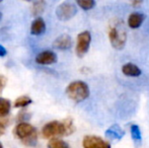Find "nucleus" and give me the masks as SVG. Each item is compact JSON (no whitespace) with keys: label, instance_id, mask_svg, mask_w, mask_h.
<instances>
[{"label":"nucleus","instance_id":"15","mask_svg":"<svg viewBox=\"0 0 149 148\" xmlns=\"http://www.w3.org/2000/svg\"><path fill=\"white\" fill-rule=\"evenodd\" d=\"M11 109V103L9 99L0 97V118L6 117Z\"/></svg>","mask_w":149,"mask_h":148},{"label":"nucleus","instance_id":"14","mask_svg":"<svg viewBox=\"0 0 149 148\" xmlns=\"http://www.w3.org/2000/svg\"><path fill=\"white\" fill-rule=\"evenodd\" d=\"M46 7V1L45 0H36L33 4V7H31V13L33 16H38L41 15L43 13V11L45 10Z\"/></svg>","mask_w":149,"mask_h":148},{"label":"nucleus","instance_id":"27","mask_svg":"<svg viewBox=\"0 0 149 148\" xmlns=\"http://www.w3.org/2000/svg\"><path fill=\"white\" fill-rule=\"evenodd\" d=\"M26 1H31V0H26Z\"/></svg>","mask_w":149,"mask_h":148},{"label":"nucleus","instance_id":"11","mask_svg":"<svg viewBox=\"0 0 149 148\" xmlns=\"http://www.w3.org/2000/svg\"><path fill=\"white\" fill-rule=\"evenodd\" d=\"M122 72L124 75L128 77H139L142 74V71L136 64L134 63H126L122 66Z\"/></svg>","mask_w":149,"mask_h":148},{"label":"nucleus","instance_id":"10","mask_svg":"<svg viewBox=\"0 0 149 148\" xmlns=\"http://www.w3.org/2000/svg\"><path fill=\"white\" fill-rule=\"evenodd\" d=\"M145 18H146L145 14L140 13V12H133L128 17V26L132 30L139 28L142 26V24L144 22Z\"/></svg>","mask_w":149,"mask_h":148},{"label":"nucleus","instance_id":"4","mask_svg":"<svg viewBox=\"0 0 149 148\" xmlns=\"http://www.w3.org/2000/svg\"><path fill=\"white\" fill-rule=\"evenodd\" d=\"M89 87L84 81L75 80L66 87V94L71 101L81 103L89 97Z\"/></svg>","mask_w":149,"mask_h":148},{"label":"nucleus","instance_id":"1","mask_svg":"<svg viewBox=\"0 0 149 148\" xmlns=\"http://www.w3.org/2000/svg\"><path fill=\"white\" fill-rule=\"evenodd\" d=\"M75 131V126L71 118L63 121H51L42 129V135L46 139H53L58 136H69Z\"/></svg>","mask_w":149,"mask_h":148},{"label":"nucleus","instance_id":"22","mask_svg":"<svg viewBox=\"0 0 149 148\" xmlns=\"http://www.w3.org/2000/svg\"><path fill=\"white\" fill-rule=\"evenodd\" d=\"M5 130H6L5 124H4L3 122H1V121H0V136H2V135L5 133Z\"/></svg>","mask_w":149,"mask_h":148},{"label":"nucleus","instance_id":"5","mask_svg":"<svg viewBox=\"0 0 149 148\" xmlns=\"http://www.w3.org/2000/svg\"><path fill=\"white\" fill-rule=\"evenodd\" d=\"M77 13V5L71 0L62 2L56 8V15L61 22H67L75 16Z\"/></svg>","mask_w":149,"mask_h":148},{"label":"nucleus","instance_id":"16","mask_svg":"<svg viewBox=\"0 0 149 148\" xmlns=\"http://www.w3.org/2000/svg\"><path fill=\"white\" fill-rule=\"evenodd\" d=\"M130 132H131V137L134 142H135L136 144H140L142 141V134H141V130H140L139 126L136 124L131 125V127H130Z\"/></svg>","mask_w":149,"mask_h":148},{"label":"nucleus","instance_id":"20","mask_svg":"<svg viewBox=\"0 0 149 148\" xmlns=\"http://www.w3.org/2000/svg\"><path fill=\"white\" fill-rule=\"evenodd\" d=\"M30 117H31V115L29 114L26 110H24V111L19 112V114H18V116H17V120L22 123V122H24V121H28L29 119H30Z\"/></svg>","mask_w":149,"mask_h":148},{"label":"nucleus","instance_id":"24","mask_svg":"<svg viewBox=\"0 0 149 148\" xmlns=\"http://www.w3.org/2000/svg\"><path fill=\"white\" fill-rule=\"evenodd\" d=\"M6 54H7V51H6V49L2 45H0V57H4Z\"/></svg>","mask_w":149,"mask_h":148},{"label":"nucleus","instance_id":"3","mask_svg":"<svg viewBox=\"0 0 149 148\" xmlns=\"http://www.w3.org/2000/svg\"><path fill=\"white\" fill-rule=\"evenodd\" d=\"M14 136L26 146H35L38 141V131L33 125L26 122L18 123L13 130Z\"/></svg>","mask_w":149,"mask_h":148},{"label":"nucleus","instance_id":"26","mask_svg":"<svg viewBox=\"0 0 149 148\" xmlns=\"http://www.w3.org/2000/svg\"><path fill=\"white\" fill-rule=\"evenodd\" d=\"M1 18H2V13L0 12V20H1Z\"/></svg>","mask_w":149,"mask_h":148},{"label":"nucleus","instance_id":"23","mask_svg":"<svg viewBox=\"0 0 149 148\" xmlns=\"http://www.w3.org/2000/svg\"><path fill=\"white\" fill-rule=\"evenodd\" d=\"M142 1H143V0H132L131 3H132V5H133L134 7H138V6L141 5Z\"/></svg>","mask_w":149,"mask_h":148},{"label":"nucleus","instance_id":"25","mask_svg":"<svg viewBox=\"0 0 149 148\" xmlns=\"http://www.w3.org/2000/svg\"><path fill=\"white\" fill-rule=\"evenodd\" d=\"M0 148H3V145H2L1 142H0Z\"/></svg>","mask_w":149,"mask_h":148},{"label":"nucleus","instance_id":"9","mask_svg":"<svg viewBox=\"0 0 149 148\" xmlns=\"http://www.w3.org/2000/svg\"><path fill=\"white\" fill-rule=\"evenodd\" d=\"M72 39L69 35H61L53 42V47L58 50H68L72 47Z\"/></svg>","mask_w":149,"mask_h":148},{"label":"nucleus","instance_id":"2","mask_svg":"<svg viewBox=\"0 0 149 148\" xmlns=\"http://www.w3.org/2000/svg\"><path fill=\"white\" fill-rule=\"evenodd\" d=\"M109 40L115 50H123L127 43V31L122 20L116 19L115 24H111L109 28Z\"/></svg>","mask_w":149,"mask_h":148},{"label":"nucleus","instance_id":"21","mask_svg":"<svg viewBox=\"0 0 149 148\" xmlns=\"http://www.w3.org/2000/svg\"><path fill=\"white\" fill-rule=\"evenodd\" d=\"M6 83H7V78H6L4 75L0 74V94L3 91L4 87L6 86Z\"/></svg>","mask_w":149,"mask_h":148},{"label":"nucleus","instance_id":"28","mask_svg":"<svg viewBox=\"0 0 149 148\" xmlns=\"http://www.w3.org/2000/svg\"><path fill=\"white\" fill-rule=\"evenodd\" d=\"M1 1H3V0H0V2H1Z\"/></svg>","mask_w":149,"mask_h":148},{"label":"nucleus","instance_id":"13","mask_svg":"<svg viewBox=\"0 0 149 148\" xmlns=\"http://www.w3.org/2000/svg\"><path fill=\"white\" fill-rule=\"evenodd\" d=\"M46 31V24L42 17H37L33 22L31 26V34L33 36L43 35Z\"/></svg>","mask_w":149,"mask_h":148},{"label":"nucleus","instance_id":"19","mask_svg":"<svg viewBox=\"0 0 149 148\" xmlns=\"http://www.w3.org/2000/svg\"><path fill=\"white\" fill-rule=\"evenodd\" d=\"M75 2L83 10H90L95 6V0H75Z\"/></svg>","mask_w":149,"mask_h":148},{"label":"nucleus","instance_id":"17","mask_svg":"<svg viewBox=\"0 0 149 148\" xmlns=\"http://www.w3.org/2000/svg\"><path fill=\"white\" fill-rule=\"evenodd\" d=\"M48 148H71L69 144L62 139L59 138H53L48 143Z\"/></svg>","mask_w":149,"mask_h":148},{"label":"nucleus","instance_id":"6","mask_svg":"<svg viewBox=\"0 0 149 148\" xmlns=\"http://www.w3.org/2000/svg\"><path fill=\"white\" fill-rule=\"evenodd\" d=\"M90 43H91V34L88 31H84V32L80 33L77 36V43L75 51H76V54L78 57H83L88 52Z\"/></svg>","mask_w":149,"mask_h":148},{"label":"nucleus","instance_id":"18","mask_svg":"<svg viewBox=\"0 0 149 148\" xmlns=\"http://www.w3.org/2000/svg\"><path fill=\"white\" fill-rule=\"evenodd\" d=\"M31 99L28 95H22L17 97L14 101V108H26L31 104Z\"/></svg>","mask_w":149,"mask_h":148},{"label":"nucleus","instance_id":"7","mask_svg":"<svg viewBox=\"0 0 149 148\" xmlns=\"http://www.w3.org/2000/svg\"><path fill=\"white\" fill-rule=\"evenodd\" d=\"M82 146L83 148H112L109 141L94 135L85 136L82 140Z\"/></svg>","mask_w":149,"mask_h":148},{"label":"nucleus","instance_id":"8","mask_svg":"<svg viewBox=\"0 0 149 148\" xmlns=\"http://www.w3.org/2000/svg\"><path fill=\"white\" fill-rule=\"evenodd\" d=\"M36 62L40 65H51L57 62V55L52 51H43L37 55Z\"/></svg>","mask_w":149,"mask_h":148},{"label":"nucleus","instance_id":"12","mask_svg":"<svg viewBox=\"0 0 149 148\" xmlns=\"http://www.w3.org/2000/svg\"><path fill=\"white\" fill-rule=\"evenodd\" d=\"M125 135V131L119 126V125H113L106 131L107 138L111 140H121Z\"/></svg>","mask_w":149,"mask_h":148}]
</instances>
